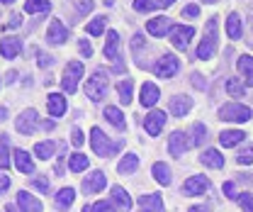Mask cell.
<instances>
[{
    "label": "cell",
    "mask_w": 253,
    "mask_h": 212,
    "mask_svg": "<svg viewBox=\"0 0 253 212\" xmlns=\"http://www.w3.org/2000/svg\"><path fill=\"white\" fill-rule=\"evenodd\" d=\"M207 190H210V181L205 176H192V178L183 183V193L185 195H202Z\"/></svg>",
    "instance_id": "12"
},
{
    "label": "cell",
    "mask_w": 253,
    "mask_h": 212,
    "mask_svg": "<svg viewBox=\"0 0 253 212\" xmlns=\"http://www.w3.org/2000/svg\"><path fill=\"white\" fill-rule=\"evenodd\" d=\"M158 2L156 0H134V10L136 12H149V10H154Z\"/></svg>",
    "instance_id": "41"
},
{
    "label": "cell",
    "mask_w": 253,
    "mask_h": 212,
    "mask_svg": "<svg viewBox=\"0 0 253 212\" xmlns=\"http://www.w3.org/2000/svg\"><path fill=\"white\" fill-rule=\"evenodd\" d=\"M15 127H17L20 134H34V129L39 127V115H37L34 110H25V112L17 117Z\"/></svg>",
    "instance_id": "8"
},
{
    "label": "cell",
    "mask_w": 253,
    "mask_h": 212,
    "mask_svg": "<svg viewBox=\"0 0 253 212\" xmlns=\"http://www.w3.org/2000/svg\"><path fill=\"white\" fill-rule=\"evenodd\" d=\"M68 168H71L73 173L85 171V168H88V156H85V154H73V156L68 159Z\"/></svg>",
    "instance_id": "32"
},
{
    "label": "cell",
    "mask_w": 253,
    "mask_h": 212,
    "mask_svg": "<svg viewBox=\"0 0 253 212\" xmlns=\"http://www.w3.org/2000/svg\"><path fill=\"white\" fill-rule=\"evenodd\" d=\"M51 63H54V59H51V56L42 54V59H39V66H51Z\"/></svg>",
    "instance_id": "52"
},
{
    "label": "cell",
    "mask_w": 253,
    "mask_h": 212,
    "mask_svg": "<svg viewBox=\"0 0 253 212\" xmlns=\"http://www.w3.org/2000/svg\"><path fill=\"white\" fill-rule=\"evenodd\" d=\"M25 10L30 15H37V12H49L51 5H49V0H27L25 2Z\"/></svg>",
    "instance_id": "34"
},
{
    "label": "cell",
    "mask_w": 253,
    "mask_h": 212,
    "mask_svg": "<svg viewBox=\"0 0 253 212\" xmlns=\"http://www.w3.org/2000/svg\"><path fill=\"white\" fill-rule=\"evenodd\" d=\"M168 30H170L168 17H156V20H151V22L146 25V32H149L151 37H166V32Z\"/></svg>",
    "instance_id": "23"
},
{
    "label": "cell",
    "mask_w": 253,
    "mask_h": 212,
    "mask_svg": "<svg viewBox=\"0 0 253 212\" xmlns=\"http://www.w3.org/2000/svg\"><path fill=\"white\" fill-rule=\"evenodd\" d=\"M139 205L144 212H163V198L158 193H146L139 198Z\"/></svg>",
    "instance_id": "16"
},
{
    "label": "cell",
    "mask_w": 253,
    "mask_h": 212,
    "mask_svg": "<svg viewBox=\"0 0 253 212\" xmlns=\"http://www.w3.org/2000/svg\"><path fill=\"white\" fill-rule=\"evenodd\" d=\"M188 212H207V208H205V205H195V208H190Z\"/></svg>",
    "instance_id": "55"
},
{
    "label": "cell",
    "mask_w": 253,
    "mask_h": 212,
    "mask_svg": "<svg viewBox=\"0 0 253 212\" xmlns=\"http://www.w3.org/2000/svg\"><path fill=\"white\" fill-rule=\"evenodd\" d=\"M214 52H217V20L210 17V22L205 27V37H202V42L197 47V59H202V61L212 59Z\"/></svg>",
    "instance_id": "1"
},
{
    "label": "cell",
    "mask_w": 253,
    "mask_h": 212,
    "mask_svg": "<svg viewBox=\"0 0 253 212\" xmlns=\"http://www.w3.org/2000/svg\"><path fill=\"white\" fill-rule=\"evenodd\" d=\"M188 134L185 132H173L170 134V139H168V152H170V156H175V159H180L183 154H185V149H188Z\"/></svg>",
    "instance_id": "10"
},
{
    "label": "cell",
    "mask_w": 253,
    "mask_h": 212,
    "mask_svg": "<svg viewBox=\"0 0 253 212\" xmlns=\"http://www.w3.org/2000/svg\"><path fill=\"white\" fill-rule=\"evenodd\" d=\"M107 86H110V78H107L102 71H97L95 76L88 78V83H85V95H88L93 103H100V100L107 95Z\"/></svg>",
    "instance_id": "3"
},
{
    "label": "cell",
    "mask_w": 253,
    "mask_h": 212,
    "mask_svg": "<svg viewBox=\"0 0 253 212\" xmlns=\"http://www.w3.org/2000/svg\"><path fill=\"white\" fill-rule=\"evenodd\" d=\"M112 200L117 203V208L122 212L131 210V198H129V193H126L122 185H112Z\"/></svg>",
    "instance_id": "21"
},
{
    "label": "cell",
    "mask_w": 253,
    "mask_h": 212,
    "mask_svg": "<svg viewBox=\"0 0 253 212\" xmlns=\"http://www.w3.org/2000/svg\"><path fill=\"white\" fill-rule=\"evenodd\" d=\"M42 127H44V129L49 132V129H54V122H51V120H46V122H42Z\"/></svg>",
    "instance_id": "56"
},
{
    "label": "cell",
    "mask_w": 253,
    "mask_h": 212,
    "mask_svg": "<svg viewBox=\"0 0 253 212\" xmlns=\"http://www.w3.org/2000/svg\"><path fill=\"white\" fill-rule=\"evenodd\" d=\"M226 91H229V95H234V98H244V95H246L244 81H239V78H229V81H226Z\"/></svg>",
    "instance_id": "37"
},
{
    "label": "cell",
    "mask_w": 253,
    "mask_h": 212,
    "mask_svg": "<svg viewBox=\"0 0 253 212\" xmlns=\"http://www.w3.org/2000/svg\"><path fill=\"white\" fill-rule=\"evenodd\" d=\"M236 66L244 76V86H253V56H241Z\"/></svg>",
    "instance_id": "26"
},
{
    "label": "cell",
    "mask_w": 253,
    "mask_h": 212,
    "mask_svg": "<svg viewBox=\"0 0 253 212\" xmlns=\"http://www.w3.org/2000/svg\"><path fill=\"white\" fill-rule=\"evenodd\" d=\"M15 166L20 168V173H34V163H32V156L22 149L15 152Z\"/></svg>",
    "instance_id": "25"
},
{
    "label": "cell",
    "mask_w": 253,
    "mask_h": 212,
    "mask_svg": "<svg viewBox=\"0 0 253 212\" xmlns=\"http://www.w3.org/2000/svg\"><path fill=\"white\" fill-rule=\"evenodd\" d=\"M56 152V144L54 142H39L37 147H34V154L39 156V159H51Z\"/></svg>",
    "instance_id": "35"
},
{
    "label": "cell",
    "mask_w": 253,
    "mask_h": 212,
    "mask_svg": "<svg viewBox=\"0 0 253 212\" xmlns=\"http://www.w3.org/2000/svg\"><path fill=\"white\" fill-rule=\"evenodd\" d=\"M141 44H144V39H141V34H136V37H134V42H131V47H134V49H139Z\"/></svg>",
    "instance_id": "53"
},
{
    "label": "cell",
    "mask_w": 253,
    "mask_h": 212,
    "mask_svg": "<svg viewBox=\"0 0 253 212\" xmlns=\"http://www.w3.org/2000/svg\"><path fill=\"white\" fill-rule=\"evenodd\" d=\"M117 168H120V173H122V176L134 173V171L139 168V159H136V154H126L125 159L120 161V166H117Z\"/></svg>",
    "instance_id": "31"
},
{
    "label": "cell",
    "mask_w": 253,
    "mask_h": 212,
    "mask_svg": "<svg viewBox=\"0 0 253 212\" xmlns=\"http://www.w3.org/2000/svg\"><path fill=\"white\" fill-rule=\"evenodd\" d=\"M71 142H73L76 147H81V144L85 142V137H83V132H81V129H73V132H71Z\"/></svg>",
    "instance_id": "44"
},
{
    "label": "cell",
    "mask_w": 253,
    "mask_h": 212,
    "mask_svg": "<svg viewBox=\"0 0 253 212\" xmlns=\"http://www.w3.org/2000/svg\"><path fill=\"white\" fill-rule=\"evenodd\" d=\"M78 47H81V54H83V56H93V47H90V44H88L85 39H83V42H81Z\"/></svg>",
    "instance_id": "46"
},
{
    "label": "cell",
    "mask_w": 253,
    "mask_h": 212,
    "mask_svg": "<svg viewBox=\"0 0 253 212\" xmlns=\"http://www.w3.org/2000/svg\"><path fill=\"white\" fill-rule=\"evenodd\" d=\"M105 22H107V17H95L93 22L88 25V34L90 37H100L102 30H105Z\"/></svg>",
    "instance_id": "39"
},
{
    "label": "cell",
    "mask_w": 253,
    "mask_h": 212,
    "mask_svg": "<svg viewBox=\"0 0 253 212\" xmlns=\"http://www.w3.org/2000/svg\"><path fill=\"white\" fill-rule=\"evenodd\" d=\"M17 205H20V210L22 212H42V203L34 198V195H30V193H17Z\"/></svg>",
    "instance_id": "19"
},
{
    "label": "cell",
    "mask_w": 253,
    "mask_h": 212,
    "mask_svg": "<svg viewBox=\"0 0 253 212\" xmlns=\"http://www.w3.org/2000/svg\"><path fill=\"white\" fill-rule=\"evenodd\" d=\"M83 212H93V208H88V205H85V208H83Z\"/></svg>",
    "instance_id": "59"
},
{
    "label": "cell",
    "mask_w": 253,
    "mask_h": 212,
    "mask_svg": "<svg viewBox=\"0 0 253 212\" xmlns=\"http://www.w3.org/2000/svg\"><path fill=\"white\" fill-rule=\"evenodd\" d=\"M154 71H156V76H161V78H173L180 71V61H178V56H173V54H163L156 61Z\"/></svg>",
    "instance_id": "7"
},
{
    "label": "cell",
    "mask_w": 253,
    "mask_h": 212,
    "mask_svg": "<svg viewBox=\"0 0 253 212\" xmlns=\"http://www.w3.org/2000/svg\"><path fill=\"white\" fill-rule=\"evenodd\" d=\"M175 0H158V5H163V7H170Z\"/></svg>",
    "instance_id": "57"
},
{
    "label": "cell",
    "mask_w": 253,
    "mask_h": 212,
    "mask_svg": "<svg viewBox=\"0 0 253 212\" xmlns=\"http://www.w3.org/2000/svg\"><path fill=\"white\" fill-rule=\"evenodd\" d=\"M105 185H107L105 173H102V171H93V173H88V178L83 181V190H85V195H93V193H100Z\"/></svg>",
    "instance_id": "13"
},
{
    "label": "cell",
    "mask_w": 253,
    "mask_h": 212,
    "mask_svg": "<svg viewBox=\"0 0 253 212\" xmlns=\"http://www.w3.org/2000/svg\"><path fill=\"white\" fill-rule=\"evenodd\" d=\"M236 161H239L241 166H249V163H253V144L244 147V149L239 152V156H236Z\"/></svg>",
    "instance_id": "40"
},
{
    "label": "cell",
    "mask_w": 253,
    "mask_h": 212,
    "mask_svg": "<svg viewBox=\"0 0 253 212\" xmlns=\"http://www.w3.org/2000/svg\"><path fill=\"white\" fill-rule=\"evenodd\" d=\"M168 37H170V42H173L175 49L185 52L188 44H190V39L195 37V30H192V27H185V25H173V27L168 30Z\"/></svg>",
    "instance_id": "6"
},
{
    "label": "cell",
    "mask_w": 253,
    "mask_h": 212,
    "mask_svg": "<svg viewBox=\"0 0 253 212\" xmlns=\"http://www.w3.org/2000/svg\"><path fill=\"white\" fill-rule=\"evenodd\" d=\"M10 188V178L7 176H0V193H5Z\"/></svg>",
    "instance_id": "50"
},
{
    "label": "cell",
    "mask_w": 253,
    "mask_h": 212,
    "mask_svg": "<svg viewBox=\"0 0 253 212\" xmlns=\"http://www.w3.org/2000/svg\"><path fill=\"white\" fill-rule=\"evenodd\" d=\"M90 144H93V152L97 154V156H102V159H110L112 154H117V149H120V144H112V142L102 134L100 127H93V129H90Z\"/></svg>",
    "instance_id": "2"
},
{
    "label": "cell",
    "mask_w": 253,
    "mask_h": 212,
    "mask_svg": "<svg viewBox=\"0 0 253 212\" xmlns=\"http://www.w3.org/2000/svg\"><path fill=\"white\" fill-rule=\"evenodd\" d=\"M83 78V63L81 61H71L63 71V78H61V88L68 95H73L76 88H78V81Z\"/></svg>",
    "instance_id": "4"
},
{
    "label": "cell",
    "mask_w": 253,
    "mask_h": 212,
    "mask_svg": "<svg viewBox=\"0 0 253 212\" xmlns=\"http://www.w3.org/2000/svg\"><path fill=\"white\" fill-rule=\"evenodd\" d=\"M197 12H200V7H197V5H188V7L183 10V15H188V17H197Z\"/></svg>",
    "instance_id": "49"
},
{
    "label": "cell",
    "mask_w": 253,
    "mask_h": 212,
    "mask_svg": "<svg viewBox=\"0 0 253 212\" xmlns=\"http://www.w3.org/2000/svg\"><path fill=\"white\" fill-rule=\"evenodd\" d=\"M246 139V134L241 132V129H226V132H221L219 134V144L224 149H229V147H236V144H241Z\"/></svg>",
    "instance_id": "18"
},
{
    "label": "cell",
    "mask_w": 253,
    "mask_h": 212,
    "mask_svg": "<svg viewBox=\"0 0 253 212\" xmlns=\"http://www.w3.org/2000/svg\"><path fill=\"white\" fill-rule=\"evenodd\" d=\"M251 25H253V20H251Z\"/></svg>",
    "instance_id": "61"
},
{
    "label": "cell",
    "mask_w": 253,
    "mask_h": 212,
    "mask_svg": "<svg viewBox=\"0 0 253 212\" xmlns=\"http://www.w3.org/2000/svg\"><path fill=\"white\" fill-rule=\"evenodd\" d=\"M46 39H49L51 44H63V42L68 39V30L63 27L61 20H51V22H49V32H46Z\"/></svg>",
    "instance_id": "15"
},
{
    "label": "cell",
    "mask_w": 253,
    "mask_h": 212,
    "mask_svg": "<svg viewBox=\"0 0 253 212\" xmlns=\"http://www.w3.org/2000/svg\"><path fill=\"white\" fill-rule=\"evenodd\" d=\"M7 147H10L7 137H0V168H7V166H10V154H7Z\"/></svg>",
    "instance_id": "38"
},
{
    "label": "cell",
    "mask_w": 253,
    "mask_h": 212,
    "mask_svg": "<svg viewBox=\"0 0 253 212\" xmlns=\"http://www.w3.org/2000/svg\"><path fill=\"white\" fill-rule=\"evenodd\" d=\"M0 2H15V0H0Z\"/></svg>",
    "instance_id": "60"
},
{
    "label": "cell",
    "mask_w": 253,
    "mask_h": 212,
    "mask_svg": "<svg viewBox=\"0 0 253 212\" xmlns=\"http://www.w3.org/2000/svg\"><path fill=\"white\" fill-rule=\"evenodd\" d=\"M105 56L117 63V68L122 71V61H120V34L115 30L107 32V42H105Z\"/></svg>",
    "instance_id": "9"
},
{
    "label": "cell",
    "mask_w": 253,
    "mask_h": 212,
    "mask_svg": "<svg viewBox=\"0 0 253 212\" xmlns=\"http://www.w3.org/2000/svg\"><path fill=\"white\" fill-rule=\"evenodd\" d=\"M46 107H49V115L61 117L63 112H66V98L59 95V93H51V95L46 98Z\"/></svg>",
    "instance_id": "20"
},
{
    "label": "cell",
    "mask_w": 253,
    "mask_h": 212,
    "mask_svg": "<svg viewBox=\"0 0 253 212\" xmlns=\"http://www.w3.org/2000/svg\"><path fill=\"white\" fill-rule=\"evenodd\" d=\"M163 124H166V112H161V110L149 112V115H146V120H144V127H146L149 137H158V134H161V129H163Z\"/></svg>",
    "instance_id": "11"
},
{
    "label": "cell",
    "mask_w": 253,
    "mask_h": 212,
    "mask_svg": "<svg viewBox=\"0 0 253 212\" xmlns=\"http://www.w3.org/2000/svg\"><path fill=\"white\" fill-rule=\"evenodd\" d=\"M78 10L81 12H90L93 10V0H78Z\"/></svg>",
    "instance_id": "47"
},
{
    "label": "cell",
    "mask_w": 253,
    "mask_h": 212,
    "mask_svg": "<svg viewBox=\"0 0 253 212\" xmlns=\"http://www.w3.org/2000/svg\"><path fill=\"white\" fill-rule=\"evenodd\" d=\"M73 200H76V190L73 188H61L56 193V208L59 210H68L73 205Z\"/></svg>",
    "instance_id": "27"
},
{
    "label": "cell",
    "mask_w": 253,
    "mask_h": 212,
    "mask_svg": "<svg viewBox=\"0 0 253 212\" xmlns=\"http://www.w3.org/2000/svg\"><path fill=\"white\" fill-rule=\"evenodd\" d=\"M205 139H207V127H205L202 122H195V124H192V142H190V144L200 147Z\"/></svg>",
    "instance_id": "36"
},
{
    "label": "cell",
    "mask_w": 253,
    "mask_h": 212,
    "mask_svg": "<svg viewBox=\"0 0 253 212\" xmlns=\"http://www.w3.org/2000/svg\"><path fill=\"white\" fill-rule=\"evenodd\" d=\"M200 161L210 168H224V154H219L217 149H207V152L200 156Z\"/></svg>",
    "instance_id": "24"
},
{
    "label": "cell",
    "mask_w": 253,
    "mask_h": 212,
    "mask_svg": "<svg viewBox=\"0 0 253 212\" xmlns=\"http://www.w3.org/2000/svg\"><path fill=\"white\" fill-rule=\"evenodd\" d=\"M102 115H105V120H110L112 124H115V127H125V115H122V110H120V107H112V105H107Z\"/></svg>",
    "instance_id": "33"
},
{
    "label": "cell",
    "mask_w": 253,
    "mask_h": 212,
    "mask_svg": "<svg viewBox=\"0 0 253 212\" xmlns=\"http://www.w3.org/2000/svg\"><path fill=\"white\" fill-rule=\"evenodd\" d=\"M17 25H22V17H20V15H12V22H10V27H17Z\"/></svg>",
    "instance_id": "54"
},
{
    "label": "cell",
    "mask_w": 253,
    "mask_h": 212,
    "mask_svg": "<svg viewBox=\"0 0 253 212\" xmlns=\"http://www.w3.org/2000/svg\"><path fill=\"white\" fill-rule=\"evenodd\" d=\"M117 93H120L122 105H129V103H131V93H134V81H131V78L120 81V83H117Z\"/></svg>",
    "instance_id": "29"
},
{
    "label": "cell",
    "mask_w": 253,
    "mask_h": 212,
    "mask_svg": "<svg viewBox=\"0 0 253 212\" xmlns=\"http://www.w3.org/2000/svg\"><path fill=\"white\" fill-rule=\"evenodd\" d=\"M93 212H112V205L105 203V200H100V203H95L93 205Z\"/></svg>",
    "instance_id": "45"
},
{
    "label": "cell",
    "mask_w": 253,
    "mask_h": 212,
    "mask_svg": "<svg viewBox=\"0 0 253 212\" xmlns=\"http://www.w3.org/2000/svg\"><path fill=\"white\" fill-rule=\"evenodd\" d=\"M32 185H34V188H39L42 193H46V195H49V178H44V176H37V178L32 181Z\"/></svg>",
    "instance_id": "43"
},
{
    "label": "cell",
    "mask_w": 253,
    "mask_h": 212,
    "mask_svg": "<svg viewBox=\"0 0 253 212\" xmlns=\"http://www.w3.org/2000/svg\"><path fill=\"white\" fill-rule=\"evenodd\" d=\"M20 52H22L20 37H5V39L0 42V54H2L5 59H17Z\"/></svg>",
    "instance_id": "14"
},
{
    "label": "cell",
    "mask_w": 253,
    "mask_h": 212,
    "mask_svg": "<svg viewBox=\"0 0 253 212\" xmlns=\"http://www.w3.org/2000/svg\"><path fill=\"white\" fill-rule=\"evenodd\" d=\"M2 212H20V210H17L15 205H5V210H2Z\"/></svg>",
    "instance_id": "58"
},
{
    "label": "cell",
    "mask_w": 253,
    "mask_h": 212,
    "mask_svg": "<svg viewBox=\"0 0 253 212\" xmlns=\"http://www.w3.org/2000/svg\"><path fill=\"white\" fill-rule=\"evenodd\" d=\"M224 195H226V198H236V188H234V183H224Z\"/></svg>",
    "instance_id": "48"
},
{
    "label": "cell",
    "mask_w": 253,
    "mask_h": 212,
    "mask_svg": "<svg viewBox=\"0 0 253 212\" xmlns=\"http://www.w3.org/2000/svg\"><path fill=\"white\" fill-rule=\"evenodd\" d=\"M158 98H161V93H158V88L154 83H144L141 86V105L144 107H154L158 103Z\"/></svg>",
    "instance_id": "22"
},
{
    "label": "cell",
    "mask_w": 253,
    "mask_h": 212,
    "mask_svg": "<svg viewBox=\"0 0 253 212\" xmlns=\"http://www.w3.org/2000/svg\"><path fill=\"white\" fill-rule=\"evenodd\" d=\"M192 83H195L197 88H205V81L200 78V73H192Z\"/></svg>",
    "instance_id": "51"
},
{
    "label": "cell",
    "mask_w": 253,
    "mask_h": 212,
    "mask_svg": "<svg viewBox=\"0 0 253 212\" xmlns=\"http://www.w3.org/2000/svg\"><path fill=\"white\" fill-rule=\"evenodd\" d=\"M219 117L226 122H249L251 120V107L241 103H226L219 107Z\"/></svg>",
    "instance_id": "5"
},
{
    "label": "cell",
    "mask_w": 253,
    "mask_h": 212,
    "mask_svg": "<svg viewBox=\"0 0 253 212\" xmlns=\"http://www.w3.org/2000/svg\"><path fill=\"white\" fill-rule=\"evenodd\" d=\"M239 203H241V210L244 212H253V193H244Z\"/></svg>",
    "instance_id": "42"
},
{
    "label": "cell",
    "mask_w": 253,
    "mask_h": 212,
    "mask_svg": "<svg viewBox=\"0 0 253 212\" xmlns=\"http://www.w3.org/2000/svg\"><path fill=\"white\" fill-rule=\"evenodd\" d=\"M190 107H192V98H188V95H175L170 100V115H175V117H185Z\"/></svg>",
    "instance_id": "17"
},
{
    "label": "cell",
    "mask_w": 253,
    "mask_h": 212,
    "mask_svg": "<svg viewBox=\"0 0 253 212\" xmlns=\"http://www.w3.org/2000/svg\"><path fill=\"white\" fill-rule=\"evenodd\" d=\"M154 178H156L161 185H170V168L163 163V161H158V163H154Z\"/></svg>",
    "instance_id": "30"
},
{
    "label": "cell",
    "mask_w": 253,
    "mask_h": 212,
    "mask_svg": "<svg viewBox=\"0 0 253 212\" xmlns=\"http://www.w3.org/2000/svg\"><path fill=\"white\" fill-rule=\"evenodd\" d=\"M226 34L231 39H241V17L236 12H231L229 20H226Z\"/></svg>",
    "instance_id": "28"
}]
</instances>
